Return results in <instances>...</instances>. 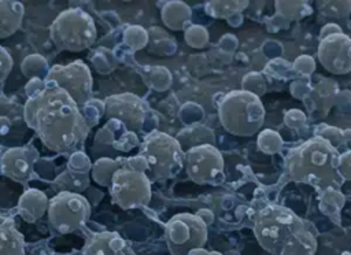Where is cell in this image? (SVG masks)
I'll list each match as a JSON object with an SVG mask.
<instances>
[{
  "instance_id": "cell-25",
  "label": "cell",
  "mask_w": 351,
  "mask_h": 255,
  "mask_svg": "<svg viewBox=\"0 0 351 255\" xmlns=\"http://www.w3.org/2000/svg\"><path fill=\"white\" fill-rule=\"evenodd\" d=\"M185 41L189 47L203 48L208 42V33L203 26L192 25L185 30Z\"/></svg>"
},
{
  "instance_id": "cell-6",
  "label": "cell",
  "mask_w": 351,
  "mask_h": 255,
  "mask_svg": "<svg viewBox=\"0 0 351 255\" xmlns=\"http://www.w3.org/2000/svg\"><path fill=\"white\" fill-rule=\"evenodd\" d=\"M51 36L60 49L81 51L89 47L96 36L92 18L81 10L62 12L51 26Z\"/></svg>"
},
{
  "instance_id": "cell-19",
  "label": "cell",
  "mask_w": 351,
  "mask_h": 255,
  "mask_svg": "<svg viewBox=\"0 0 351 255\" xmlns=\"http://www.w3.org/2000/svg\"><path fill=\"white\" fill-rule=\"evenodd\" d=\"M344 204V196L335 188H328L319 192V208L332 219L339 221V212Z\"/></svg>"
},
{
  "instance_id": "cell-2",
  "label": "cell",
  "mask_w": 351,
  "mask_h": 255,
  "mask_svg": "<svg viewBox=\"0 0 351 255\" xmlns=\"http://www.w3.org/2000/svg\"><path fill=\"white\" fill-rule=\"evenodd\" d=\"M337 149L325 138L314 136L292 148L285 158L287 178L314 186L317 192L340 188L344 182L337 170Z\"/></svg>"
},
{
  "instance_id": "cell-1",
  "label": "cell",
  "mask_w": 351,
  "mask_h": 255,
  "mask_svg": "<svg viewBox=\"0 0 351 255\" xmlns=\"http://www.w3.org/2000/svg\"><path fill=\"white\" fill-rule=\"evenodd\" d=\"M25 118L43 143L56 152H67L82 144L89 132L78 104L53 82L29 99Z\"/></svg>"
},
{
  "instance_id": "cell-18",
  "label": "cell",
  "mask_w": 351,
  "mask_h": 255,
  "mask_svg": "<svg viewBox=\"0 0 351 255\" xmlns=\"http://www.w3.org/2000/svg\"><path fill=\"white\" fill-rule=\"evenodd\" d=\"M93 255H134L125 241L115 233H103L96 236L93 243Z\"/></svg>"
},
{
  "instance_id": "cell-28",
  "label": "cell",
  "mask_w": 351,
  "mask_h": 255,
  "mask_svg": "<svg viewBox=\"0 0 351 255\" xmlns=\"http://www.w3.org/2000/svg\"><path fill=\"white\" fill-rule=\"evenodd\" d=\"M243 88H244V90L251 92V93H254V89H258V88H261V90L263 92L265 90V82H263L261 74L250 73L243 80Z\"/></svg>"
},
{
  "instance_id": "cell-8",
  "label": "cell",
  "mask_w": 351,
  "mask_h": 255,
  "mask_svg": "<svg viewBox=\"0 0 351 255\" xmlns=\"http://www.w3.org/2000/svg\"><path fill=\"white\" fill-rule=\"evenodd\" d=\"M188 177L197 185H218L225 178V163L218 148L211 144L191 147L184 152Z\"/></svg>"
},
{
  "instance_id": "cell-15",
  "label": "cell",
  "mask_w": 351,
  "mask_h": 255,
  "mask_svg": "<svg viewBox=\"0 0 351 255\" xmlns=\"http://www.w3.org/2000/svg\"><path fill=\"white\" fill-rule=\"evenodd\" d=\"M0 255H23L22 237L12 222L0 217Z\"/></svg>"
},
{
  "instance_id": "cell-26",
  "label": "cell",
  "mask_w": 351,
  "mask_h": 255,
  "mask_svg": "<svg viewBox=\"0 0 351 255\" xmlns=\"http://www.w3.org/2000/svg\"><path fill=\"white\" fill-rule=\"evenodd\" d=\"M125 40L130 44L134 49L143 48L148 42V33L140 26H132L125 33Z\"/></svg>"
},
{
  "instance_id": "cell-20",
  "label": "cell",
  "mask_w": 351,
  "mask_h": 255,
  "mask_svg": "<svg viewBox=\"0 0 351 255\" xmlns=\"http://www.w3.org/2000/svg\"><path fill=\"white\" fill-rule=\"evenodd\" d=\"M248 5V1H208L206 3V12L214 18H226L241 12Z\"/></svg>"
},
{
  "instance_id": "cell-3",
  "label": "cell",
  "mask_w": 351,
  "mask_h": 255,
  "mask_svg": "<svg viewBox=\"0 0 351 255\" xmlns=\"http://www.w3.org/2000/svg\"><path fill=\"white\" fill-rule=\"evenodd\" d=\"M221 125L234 136H252L258 133L265 121V108L259 96L241 90L226 93L219 106Z\"/></svg>"
},
{
  "instance_id": "cell-16",
  "label": "cell",
  "mask_w": 351,
  "mask_h": 255,
  "mask_svg": "<svg viewBox=\"0 0 351 255\" xmlns=\"http://www.w3.org/2000/svg\"><path fill=\"white\" fill-rule=\"evenodd\" d=\"M23 7L15 1H0V38L12 34L21 22Z\"/></svg>"
},
{
  "instance_id": "cell-4",
  "label": "cell",
  "mask_w": 351,
  "mask_h": 255,
  "mask_svg": "<svg viewBox=\"0 0 351 255\" xmlns=\"http://www.w3.org/2000/svg\"><path fill=\"white\" fill-rule=\"evenodd\" d=\"M303 228L304 222L293 211L278 204L263 207L254 221V233L258 243L271 255H280L284 244Z\"/></svg>"
},
{
  "instance_id": "cell-21",
  "label": "cell",
  "mask_w": 351,
  "mask_h": 255,
  "mask_svg": "<svg viewBox=\"0 0 351 255\" xmlns=\"http://www.w3.org/2000/svg\"><path fill=\"white\" fill-rule=\"evenodd\" d=\"M256 147L267 155H273L280 152L281 147H282V138L281 136L271 129H265L262 132H259L258 134V140H256Z\"/></svg>"
},
{
  "instance_id": "cell-22",
  "label": "cell",
  "mask_w": 351,
  "mask_h": 255,
  "mask_svg": "<svg viewBox=\"0 0 351 255\" xmlns=\"http://www.w3.org/2000/svg\"><path fill=\"white\" fill-rule=\"evenodd\" d=\"M298 3L299 1H276V8L278 14H281L288 21L303 18L304 15H308L311 12V8L307 5L306 1H302L300 5L295 8Z\"/></svg>"
},
{
  "instance_id": "cell-30",
  "label": "cell",
  "mask_w": 351,
  "mask_h": 255,
  "mask_svg": "<svg viewBox=\"0 0 351 255\" xmlns=\"http://www.w3.org/2000/svg\"><path fill=\"white\" fill-rule=\"evenodd\" d=\"M293 67H295L299 73H302V74H310L311 71H314L315 63H314L313 58H310V56H307V55H302V56H299V58L295 60Z\"/></svg>"
},
{
  "instance_id": "cell-31",
  "label": "cell",
  "mask_w": 351,
  "mask_h": 255,
  "mask_svg": "<svg viewBox=\"0 0 351 255\" xmlns=\"http://www.w3.org/2000/svg\"><path fill=\"white\" fill-rule=\"evenodd\" d=\"M11 67H12V59L8 56V53L3 48H0V82L7 77Z\"/></svg>"
},
{
  "instance_id": "cell-12",
  "label": "cell",
  "mask_w": 351,
  "mask_h": 255,
  "mask_svg": "<svg viewBox=\"0 0 351 255\" xmlns=\"http://www.w3.org/2000/svg\"><path fill=\"white\" fill-rule=\"evenodd\" d=\"M49 218L60 232H70L89 215V204L80 195L63 192L53 197L49 206Z\"/></svg>"
},
{
  "instance_id": "cell-10",
  "label": "cell",
  "mask_w": 351,
  "mask_h": 255,
  "mask_svg": "<svg viewBox=\"0 0 351 255\" xmlns=\"http://www.w3.org/2000/svg\"><path fill=\"white\" fill-rule=\"evenodd\" d=\"M48 80L56 86L66 90L77 104H82L90 97V73L81 60L73 62L69 66L53 67L49 73Z\"/></svg>"
},
{
  "instance_id": "cell-9",
  "label": "cell",
  "mask_w": 351,
  "mask_h": 255,
  "mask_svg": "<svg viewBox=\"0 0 351 255\" xmlns=\"http://www.w3.org/2000/svg\"><path fill=\"white\" fill-rule=\"evenodd\" d=\"M114 203L122 208L141 207L149 203L151 181L143 171L133 169H117L111 178Z\"/></svg>"
},
{
  "instance_id": "cell-24",
  "label": "cell",
  "mask_w": 351,
  "mask_h": 255,
  "mask_svg": "<svg viewBox=\"0 0 351 255\" xmlns=\"http://www.w3.org/2000/svg\"><path fill=\"white\" fill-rule=\"evenodd\" d=\"M351 130H341L339 127H333V126H328V125H321L317 127L315 136H319L322 138H325L326 141H329L336 149L339 145H341L344 141H347V134H350Z\"/></svg>"
},
{
  "instance_id": "cell-29",
  "label": "cell",
  "mask_w": 351,
  "mask_h": 255,
  "mask_svg": "<svg viewBox=\"0 0 351 255\" xmlns=\"http://www.w3.org/2000/svg\"><path fill=\"white\" fill-rule=\"evenodd\" d=\"M285 123L292 129H299L306 123V115L300 110H291L285 112Z\"/></svg>"
},
{
  "instance_id": "cell-27",
  "label": "cell",
  "mask_w": 351,
  "mask_h": 255,
  "mask_svg": "<svg viewBox=\"0 0 351 255\" xmlns=\"http://www.w3.org/2000/svg\"><path fill=\"white\" fill-rule=\"evenodd\" d=\"M336 170L343 181L351 180V149L344 154H339Z\"/></svg>"
},
{
  "instance_id": "cell-33",
  "label": "cell",
  "mask_w": 351,
  "mask_h": 255,
  "mask_svg": "<svg viewBox=\"0 0 351 255\" xmlns=\"http://www.w3.org/2000/svg\"><path fill=\"white\" fill-rule=\"evenodd\" d=\"M189 255H218V254H210V252H207L206 250H202V248H199V250H195V251H192Z\"/></svg>"
},
{
  "instance_id": "cell-14",
  "label": "cell",
  "mask_w": 351,
  "mask_h": 255,
  "mask_svg": "<svg viewBox=\"0 0 351 255\" xmlns=\"http://www.w3.org/2000/svg\"><path fill=\"white\" fill-rule=\"evenodd\" d=\"M317 240L313 233L304 226L284 244L280 255H314Z\"/></svg>"
},
{
  "instance_id": "cell-11",
  "label": "cell",
  "mask_w": 351,
  "mask_h": 255,
  "mask_svg": "<svg viewBox=\"0 0 351 255\" xmlns=\"http://www.w3.org/2000/svg\"><path fill=\"white\" fill-rule=\"evenodd\" d=\"M318 59L324 69L332 74L350 73L351 37L339 32L321 38L318 45Z\"/></svg>"
},
{
  "instance_id": "cell-23",
  "label": "cell",
  "mask_w": 351,
  "mask_h": 255,
  "mask_svg": "<svg viewBox=\"0 0 351 255\" xmlns=\"http://www.w3.org/2000/svg\"><path fill=\"white\" fill-rule=\"evenodd\" d=\"M182 140H193V145H202V144H210V141L214 140L213 132L206 126H193L189 129H185L182 134H180V138H177L178 143Z\"/></svg>"
},
{
  "instance_id": "cell-5",
  "label": "cell",
  "mask_w": 351,
  "mask_h": 255,
  "mask_svg": "<svg viewBox=\"0 0 351 255\" xmlns=\"http://www.w3.org/2000/svg\"><path fill=\"white\" fill-rule=\"evenodd\" d=\"M184 152L177 138L170 134L154 130L145 136L140 156L147 163L149 181L167 180L177 175L184 166Z\"/></svg>"
},
{
  "instance_id": "cell-7",
  "label": "cell",
  "mask_w": 351,
  "mask_h": 255,
  "mask_svg": "<svg viewBox=\"0 0 351 255\" xmlns=\"http://www.w3.org/2000/svg\"><path fill=\"white\" fill-rule=\"evenodd\" d=\"M166 241L171 255H189L206 244L207 225L196 214H176L166 223Z\"/></svg>"
},
{
  "instance_id": "cell-17",
  "label": "cell",
  "mask_w": 351,
  "mask_h": 255,
  "mask_svg": "<svg viewBox=\"0 0 351 255\" xmlns=\"http://www.w3.org/2000/svg\"><path fill=\"white\" fill-rule=\"evenodd\" d=\"M191 18L189 7L182 1H169L162 8V19L171 30H181Z\"/></svg>"
},
{
  "instance_id": "cell-13",
  "label": "cell",
  "mask_w": 351,
  "mask_h": 255,
  "mask_svg": "<svg viewBox=\"0 0 351 255\" xmlns=\"http://www.w3.org/2000/svg\"><path fill=\"white\" fill-rule=\"evenodd\" d=\"M107 115L123 123L130 132H134L144 122L145 106L134 95H117L107 99Z\"/></svg>"
},
{
  "instance_id": "cell-32",
  "label": "cell",
  "mask_w": 351,
  "mask_h": 255,
  "mask_svg": "<svg viewBox=\"0 0 351 255\" xmlns=\"http://www.w3.org/2000/svg\"><path fill=\"white\" fill-rule=\"evenodd\" d=\"M321 32H322V33H321V38H324V37H326V36H329V34L341 32V29H340L337 25H335V23H328V25H325V26L322 27Z\"/></svg>"
}]
</instances>
